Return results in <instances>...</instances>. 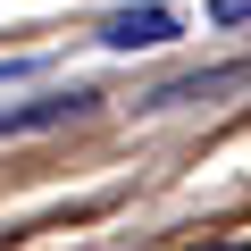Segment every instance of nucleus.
<instances>
[{
    "label": "nucleus",
    "mask_w": 251,
    "mask_h": 251,
    "mask_svg": "<svg viewBox=\"0 0 251 251\" xmlns=\"http://www.w3.org/2000/svg\"><path fill=\"white\" fill-rule=\"evenodd\" d=\"M100 42L109 50H159V42H176V9H159V0L117 9V17H100Z\"/></svg>",
    "instance_id": "nucleus-1"
},
{
    "label": "nucleus",
    "mask_w": 251,
    "mask_h": 251,
    "mask_svg": "<svg viewBox=\"0 0 251 251\" xmlns=\"http://www.w3.org/2000/svg\"><path fill=\"white\" fill-rule=\"evenodd\" d=\"M209 25H226V34L251 25V0H209Z\"/></svg>",
    "instance_id": "nucleus-2"
},
{
    "label": "nucleus",
    "mask_w": 251,
    "mask_h": 251,
    "mask_svg": "<svg viewBox=\"0 0 251 251\" xmlns=\"http://www.w3.org/2000/svg\"><path fill=\"white\" fill-rule=\"evenodd\" d=\"M184 251H234V243H184Z\"/></svg>",
    "instance_id": "nucleus-3"
}]
</instances>
